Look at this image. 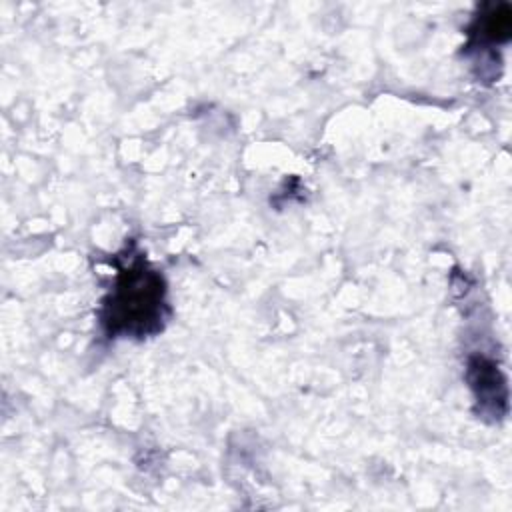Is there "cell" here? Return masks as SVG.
I'll return each instance as SVG.
<instances>
[{
	"mask_svg": "<svg viewBox=\"0 0 512 512\" xmlns=\"http://www.w3.org/2000/svg\"><path fill=\"white\" fill-rule=\"evenodd\" d=\"M510 10L508 6H498L492 8L488 14L482 16V20L478 22V32L482 40L488 42H498V40H506L510 34Z\"/></svg>",
	"mask_w": 512,
	"mask_h": 512,
	"instance_id": "2",
	"label": "cell"
},
{
	"mask_svg": "<svg viewBox=\"0 0 512 512\" xmlns=\"http://www.w3.org/2000/svg\"><path fill=\"white\" fill-rule=\"evenodd\" d=\"M168 314L162 276L142 258L120 268L102 304V326L112 336H150Z\"/></svg>",
	"mask_w": 512,
	"mask_h": 512,
	"instance_id": "1",
	"label": "cell"
}]
</instances>
